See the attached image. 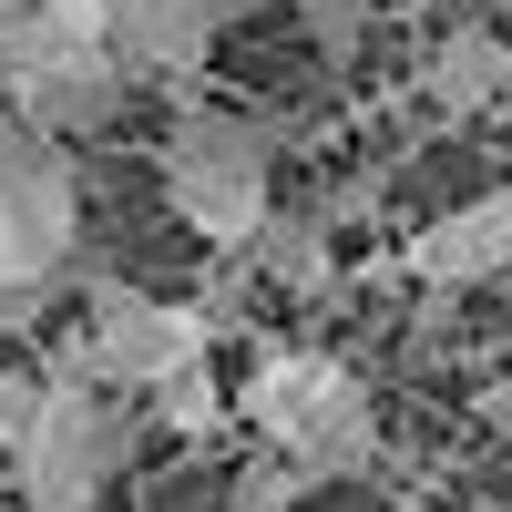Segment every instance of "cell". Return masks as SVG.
<instances>
[{
    "mask_svg": "<svg viewBox=\"0 0 512 512\" xmlns=\"http://www.w3.org/2000/svg\"><path fill=\"white\" fill-rule=\"evenodd\" d=\"M113 11V41H123V62H134V82L144 72H195L205 62V41H216V21H226V0H103Z\"/></svg>",
    "mask_w": 512,
    "mask_h": 512,
    "instance_id": "8",
    "label": "cell"
},
{
    "mask_svg": "<svg viewBox=\"0 0 512 512\" xmlns=\"http://www.w3.org/2000/svg\"><path fill=\"white\" fill-rule=\"evenodd\" d=\"M164 205L216 246V256H246L267 236V134L246 113H185L164 134Z\"/></svg>",
    "mask_w": 512,
    "mask_h": 512,
    "instance_id": "2",
    "label": "cell"
},
{
    "mask_svg": "<svg viewBox=\"0 0 512 512\" xmlns=\"http://www.w3.org/2000/svg\"><path fill=\"white\" fill-rule=\"evenodd\" d=\"M52 297H62V277H11V267H0V338L41 328V318H52Z\"/></svg>",
    "mask_w": 512,
    "mask_h": 512,
    "instance_id": "14",
    "label": "cell"
},
{
    "mask_svg": "<svg viewBox=\"0 0 512 512\" xmlns=\"http://www.w3.org/2000/svg\"><path fill=\"white\" fill-rule=\"evenodd\" d=\"M0 93L21 103L31 134H72V123H103L134 93V62L113 41L103 0H31L0 41Z\"/></svg>",
    "mask_w": 512,
    "mask_h": 512,
    "instance_id": "1",
    "label": "cell"
},
{
    "mask_svg": "<svg viewBox=\"0 0 512 512\" xmlns=\"http://www.w3.org/2000/svg\"><path fill=\"white\" fill-rule=\"evenodd\" d=\"M21 11H31V0H0V41H11V21H21Z\"/></svg>",
    "mask_w": 512,
    "mask_h": 512,
    "instance_id": "17",
    "label": "cell"
},
{
    "mask_svg": "<svg viewBox=\"0 0 512 512\" xmlns=\"http://www.w3.org/2000/svg\"><path fill=\"white\" fill-rule=\"evenodd\" d=\"M256 256L287 277V287H318V267H328V246H318V226H287V216H267V236H256Z\"/></svg>",
    "mask_w": 512,
    "mask_h": 512,
    "instance_id": "12",
    "label": "cell"
},
{
    "mask_svg": "<svg viewBox=\"0 0 512 512\" xmlns=\"http://www.w3.org/2000/svg\"><path fill=\"white\" fill-rule=\"evenodd\" d=\"M420 93H431V113H502V93H512L502 31H451L431 52V72H420Z\"/></svg>",
    "mask_w": 512,
    "mask_h": 512,
    "instance_id": "9",
    "label": "cell"
},
{
    "mask_svg": "<svg viewBox=\"0 0 512 512\" xmlns=\"http://www.w3.org/2000/svg\"><path fill=\"white\" fill-rule=\"evenodd\" d=\"M502 134H512V93H502Z\"/></svg>",
    "mask_w": 512,
    "mask_h": 512,
    "instance_id": "19",
    "label": "cell"
},
{
    "mask_svg": "<svg viewBox=\"0 0 512 512\" xmlns=\"http://www.w3.org/2000/svg\"><path fill=\"white\" fill-rule=\"evenodd\" d=\"M492 420H502V431H512V390H502V400H492Z\"/></svg>",
    "mask_w": 512,
    "mask_h": 512,
    "instance_id": "18",
    "label": "cell"
},
{
    "mask_svg": "<svg viewBox=\"0 0 512 512\" xmlns=\"http://www.w3.org/2000/svg\"><path fill=\"white\" fill-rule=\"evenodd\" d=\"M472 512H502V502H472Z\"/></svg>",
    "mask_w": 512,
    "mask_h": 512,
    "instance_id": "20",
    "label": "cell"
},
{
    "mask_svg": "<svg viewBox=\"0 0 512 512\" xmlns=\"http://www.w3.org/2000/svg\"><path fill=\"white\" fill-rule=\"evenodd\" d=\"M82 246V185L52 134H0V267L11 277H62Z\"/></svg>",
    "mask_w": 512,
    "mask_h": 512,
    "instance_id": "5",
    "label": "cell"
},
{
    "mask_svg": "<svg viewBox=\"0 0 512 512\" xmlns=\"http://www.w3.org/2000/svg\"><path fill=\"white\" fill-rule=\"evenodd\" d=\"M297 21L318 31V52H359V31H369V0H297Z\"/></svg>",
    "mask_w": 512,
    "mask_h": 512,
    "instance_id": "15",
    "label": "cell"
},
{
    "mask_svg": "<svg viewBox=\"0 0 512 512\" xmlns=\"http://www.w3.org/2000/svg\"><path fill=\"white\" fill-rule=\"evenodd\" d=\"M41 420V379H0V451H21Z\"/></svg>",
    "mask_w": 512,
    "mask_h": 512,
    "instance_id": "16",
    "label": "cell"
},
{
    "mask_svg": "<svg viewBox=\"0 0 512 512\" xmlns=\"http://www.w3.org/2000/svg\"><path fill=\"white\" fill-rule=\"evenodd\" d=\"M369 451H379V420H369V390H359V379L287 441V461H297L308 482H349V472H369Z\"/></svg>",
    "mask_w": 512,
    "mask_h": 512,
    "instance_id": "10",
    "label": "cell"
},
{
    "mask_svg": "<svg viewBox=\"0 0 512 512\" xmlns=\"http://www.w3.org/2000/svg\"><path fill=\"white\" fill-rule=\"evenodd\" d=\"M113 461H123V410H113L82 369H52V379H41L31 441L11 451L21 512H93L103 482H113Z\"/></svg>",
    "mask_w": 512,
    "mask_h": 512,
    "instance_id": "3",
    "label": "cell"
},
{
    "mask_svg": "<svg viewBox=\"0 0 512 512\" xmlns=\"http://www.w3.org/2000/svg\"><path fill=\"white\" fill-rule=\"evenodd\" d=\"M82 297H93V338H72V369L93 379V390L154 400L175 369L205 359V308L144 297V287H123V277H82Z\"/></svg>",
    "mask_w": 512,
    "mask_h": 512,
    "instance_id": "4",
    "label": "cell"
},
{
    "mask_svg": "<svg viewBox=\"0 0 512 512\" xmlns=\"http://www.w3.org/2000/svg\"><path fill=\"white\" fill-rule=\"evenodd\" d=\"M338 390H349V359H328V349H267L236 410H246V431H267V451H287Z\"/></svg>",
    "mask_w": 512,
    "mask_h": 512,
    "instance_id": "7",
    "label": "cell"
},
{
    "mask_svg": "<svg viewBox=\"0 0 512 512\" xmlns=\"http://www.w3.org/2000/svg\"><path fill=\"white\" fill-rule=\"evenodd\" d=\"M297 492H318V482L297 472L287 451H267V461H246V482H236V502H226V512H277V502H297Z\"/></svg>",
    "mask_w": 512,
    "mask_h": 512,
    "instance_id": "13",
    "label": "cell"
},
{
    "mask_svg": "<svg viewBox=\"0 0 512 512\" xmlns=\"http://www.w3.org/2000/svg\"><path fill=\"white\" fill-rule=\"evenodd\" d=\"M154 420H164V431H185V441H205V431H216V420H226V390H216V369H175V379H164V390L144 400Z\"/></svg>",
    "mask_w": 512,
    "mask_h": 512,
    "instance_id": "11",
    "label": "cell"
},
{
    "mask_svg": "<svg viewBox=\"0 0 512 512\" xmlns=\"http://www.w3.org/2000/svg\"><path fill=\"white\" fill-rule=\"evenodd\" d=\"M400 277H420V287H482V277H512V185L451 205V216H431V226L400 246Z\"/></svg>",
    "mask_w": 512,
    "mask_h": 512,
    "instance_id": "6",
    "label": "cell"
}]
</instances>
